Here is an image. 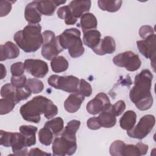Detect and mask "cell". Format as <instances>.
I'll return each instance as SVG.
<instances>
[{"instance_id": "cell-1", "label": "cell", "mask_w": 156, "mask_h": 156, "mask_svg": "<svg viewBox=\"0 0 156 156\" xmlns=\"http://www.w3.org/2000/svg\"><path fill=\"white\" fill-rule=\"evenodd\" d=\"M153 76L149 69H143L135 77L134 86L130 90V101L142 111L149 109L153 104L151 92Z\"/></svg>"}, {"instance_id": "cell-2", "label": "cell", "mask_w": 156, "mask_h": 156, "mask_svg": "<svg viewBox=\"0 0 156 156\" xmlns=\"http://www.w3.org/2000/svg\"><path fill=\"white\" fill-rule=\"evenodd\" d=\"M20 112L24 120L38 123L41 115L44 114L46 118L51 119L57 115L58 108L51 100L43 96H37L23 104Z\"/></svg>"}, {"instance_id": "cell-3", "label": "cell", "mask_w": 156, "mask_h": 156, "mask_svg": "<svg viewBox=\"0 0 156 156\" xmlns=\"http://www.w3.org/2000/svg\"><path fill=\"white\" fill-rule=\"evenodd\" d=\"M40 24H28L23 30L16 32L13 40L25 52H34L42 45L43 38Z\"/></svg>"}, {"instance_id": "cell-4", "label": "cell", "mask_w": 156, "mask_h": 156, "mask_svg": "<svg viewBox=\"0 0 156 156\" xmlns=\"http://www.w3.org/2000/svg\"><path fill=\"white\" fill-rule=\"evenodd\" d=\"M58 38L62 48L63 49H68L71 57L77 58L83 54L85 49L79 29L76 28L67 29L58 35Z\"/></svg>"}, {"instance_id": "cell-5", "label": "cell", "mask_w": 156, "mask_h": 156, "mask_svg": "<svg viewBox=\"0 0 156 156\" xmlns=\"http://www.w3.org/2000/svg\"><path fill=\"white\" fill-rule=\"evenodd\" d=\"M43 44L41 48L42 56L48 60H52L60 53L63 49L62 48L58 36L51 30L43 32Z\"/></svg>"}, {"instance_id": "cell-6", "label": "cell", "mask_w": 156, "mask_h": 156, "mask_svg": "<svg viewBox=\"0 0 156 156\" xmlns=\"http://www.w3.org/2000/svg\"><path fill=\"white\" fill-rule=\"evenodd\" d=\"M80 80L74 76H60L51 75L48 79V84L52 87L71 93H78Z\"/></svg>"}, {"instance_id": "cell-7", "label": "cell", "mask_w": 156, "mask_h": 156, "mask_svg": "<svg viewBox=\"0 0 156 156\" xmlns=\"http://www.w3.org/2000/svg\"><path fill=\"white\" fill-rule=\"evenodd\" d=\"M155 117L152 115H146L141 117L138 124L128 130L127 135L133 138L141 140L146 137L155 125Z\"/></svg>"}, {"instance_id": "cell-8", "label": "cell", "mask_w": 156, "mask_h": 156, "mask_svg": "<svg viewBox=\"0 0 156 156\" xmlns=\"http://www.w3.org/2000/svg\"><path fill=\"white\" fill-rule=\"evenodd\" d=\"M113 62L115 65L125 68L129 71H136L141 65L139 56L130 51L116 55L113 57Z\"/></svg>"}, {"instance_id": "cell-9", "label": "cell", "mask_w": 156, "mask_h": 156, "mask_svg": "<svg viewBox=\"0 0 156 156\" xmlns=\"http://www.w3.org/2000/svg\"><path fill=\"white\" fill-rule=\"evenodd\" d=\"M52 149L54 155H71L76 151L77 142L75 140L63 136L56 137L53 141Z\"/></svg>"}, {"instance_id": "cell-10", "label": "cell", "mask_w": 156, "mask_h": 156, "mask_svg": "<svg viewBox=\"0 0 156 156\" xmlns=\"http://www.w3.org/2000/svg\"><path fill=\"white\" fill-rule=\"evenodd\" d=\"M24 66L27 73L37 78L45 77L49 71L48 64L40 59H26Z\"/></svg>"}, {"instance_id": "cell-11", "label": "cell", "mask_w": 156, "mask_h": 156, "mask_svg": "<svg viewBox=\"0 0 156 156\" xmlns=\"http://www.w3.org/2000/svg\"><path fill=\"white\" fill-rule=\"evenodd\" d=\"M108 96L104 93H99L87 104V110L91 115H97L110 105Z\"/></svg>"}, {"instance_id": "cell-12", "label": "cell", "mask_w": 156, "mask_h": 156, "mask_svg": "<svg viewBox=\"0 0 156 156\" xmlns=\"http://www.w3.org/2000/svg\"><path fill=\"white\" fill-rule=\"evenodd\" d=\"M155 40L156 35L153 34L146 39L136 41L139 51L147 58L151 59L152 63L155 64Z\"/></svg>"}, {"instance_id": "cell-13", "label": "cell", "mask_w": 156, "mask_h": 156, "mask_svg": "<svg viewBox=\"0 0 156 156\" xmlns=\"http://www.w3.org/2000/svg\"><path fill=\"white\" fill-rule=\"evenodd\" d=\"M11 147L15 155H27V141L24 134L20 132H12Z\"/></svg>"}, {"instance_id": "cell-14", "label": "cell", "mask_w": 156, "mask_h": 156, "mask_svg": "<svg viewBox=\"0 0 156 156\" xmlns=\"http://www.w3.org/2000/svg\"><path fill=\"white\" fill-rule=\"evenodd\" d=\"M116 44L113 37L106 36L101 39L98 45L92 49L97 55H103L107 54H112L115 51Z\"/></svg>"}, {"instance_id": "cell-15", "label": "cell", "mask_w": 156, "mask_h": 156, "mask_svg": "<svg viewBox=\"0 0 156 156\" xmlns=\"http://www.w3.org/2000/svg\"><path fill=\"white\" fill-rule=\"evenodd\" d=\"M37 8L41 15L51 16L54 14L56 8L66 2L65 1H36Z\"/></svg>"}, {"instance_id": "cell-16", "label": "cell", "mask_w": 156, "mask_h": 156, "mask_svg": "<svg viewBox=\"0 0 156 156\" xmlns=\"http://www.w3.org/2000/svg\"><path fill=\"white\" fill-rule=\"evenodd\" d=\"M0 60L4 61L7 59H13L20 55L18 47L12 41H7L0 46Z\"/></svg>"}, {"instance_id": "cell-17", "label": "cell", "mask_w": 156, "mask_h": 156, "mask_svg": "<svg viewBox=\"0 0 156 156\" xmlns=\"http://www.w3.org/2000/svg\"><path fill=\"white\" fill-rule=\"evenodd\" d=\"M91 2L87 1H72L69 4V7L74 18L77 19L81 17L84 13L90 10Z\"/></svg>"}, {"instance_id": "cell-18", "label": "cell", "mask_w": 156, "mask_h": 156, "mask_svg": "<svg viewBox=\"0 0 156 156\" xmlns=\"http://www.w3.org/2000/svg\"><path fill=\"white\" fill-rule=\"evenodd\" d=\"M24 17L29 24H37L41 21V14L37 8L36 1L27 4L24 10Z\"/></svg>"}, {"instance_id": "cell-19", "label": "cell", "mask_w": 156, "mask_h": 156, "mask_svg": "<svg viewBox=\"0 0 156 156\" xmlns=\"http://www.w3.org/2000/svg\"><path fill=\"white\" fill-rule=\"evenodd\" d=\"M84 99V96L79 93L71 94L65 101V109L69 113H75L80 108Z\"/></svg>"}, {"instance_id": "cell-20", "label": "cell", "mask_w": 156, "mask_h": 156, "mask_svg": "<svg viewBox=\"0 0 156 156\" xmlns=\"http://www.w3.org/2000/svg\"><path fill=\"white\" fill-rule=\"evenodd\" d=\"M98 119L101 126L104 128H111L116 124V116L112 110V104L101 112Z\"/></svg>"}, {"instance_id": "cell-21", "label": "cell", "mask_w": 156, "mask_h": 156, "mask_svg": "<svg viewBox=\"0 0 156 156\" xmlns=\"http://www.w3.org/2000/svg\"><path fill=\"white\" fill-rule=\"evenodd\" d=\"M148 145L141 142H139L136 144H126L124 146L122 155H145L148 151Z\"/></svg>"}, {"instance_id": "cell-22", "label": "cell", "mask_w": 156, "mask_h": 156, "mask_svg": "<svg viewBox=\"0 0 156 156\" xmlns=\"http://www.w3.org/2000/svg\"><path fill=\"white\" fill-rule=\"evenodd\" d=\"M98 26V21L96 16L91 13H85L81 17L80 23L77 26L81 27L83 32L95 29Z\"/></svg>"}, {"instance_id": "cell-23", "label": "cell", "mask_w": 156, "mask_h": 156, "mask_svg": "<svg viewBox=\"0 0 156 156\" xmlns=\"http://www.w3.org/2000/svg\"><path fill=\"white\" fill-rule=\"evenodd\" d=\"M101 34L96 29L88 30L83 33V44L93 49L95 48L100 42Z\"/></svg>"}, {"instance_id": "cell-24", "label": "cell", "mask_w": 156, "mask_h": 156, "mask_svg": "<svg viewBox=\"0 0 156 156\" xmlns=\"http://www.w3.org/2000/svg\"><path fill=\"white\" fill-rule=\"evenodd\" d=\"M136 121V114L134 111L127 110L119 119L120 127L127 131L132 129Z\"/></svg>"}, {"instance_id": "cell-25", "label": "cell", "mask_w": 156, "mask_h": 156, "mask_svg": "<svg viewBox=\"0 0 156 156\" xmlns=\"http://www.w3.org/2000/svg\"><path fill=\"white\" fill-rule=\"evenodd\" d=\"M37 127L31 125H23L19 128L21 133L24 134L27 138V146L30 147L35 145L36 143V132H37Z\"/></svg>"}, {"instance_id": "cell-26", "label": "cell", "mask_w": 156, "mask_h": 156, "mask_svg": "<svg viewBox=\"0 0 156 156\" xmlns=\"http://www.w3.org/2000/svg\"><path fill=\"white\" fill-rule=\"evenodd\" d=\"M80 122L79 120L73 119L68 122L61 135L68 137L71 139L76 140V132L79 129Z\"/></svg>"}, {"instance_id": "cell-27", "label": "cell", "mask_w": 156, "mask_h": 156, "mask_svg": "<svg viewBox=\"0 0 156 156\" xmlns=\"http://www.w3.org/2000/svg\"><path fill=\"white\" fill-rule=\"evenodd\" d=\"M57 15L59 18L64 20L67 25H73L77 22V19L73 16L68 5H64L58 8Z\"/></svg>"}, {"instance_id": "cell-28", "label": "cell", "mask_w": 156, "mask_h": 156, "mask_svg": "<svg viewBox=\"0 0 156 156\" xmlns=\"http://www.w3.org/2000/svg\"><path fill=\"white\" fill-rule=\"evenodd\" d=\"M51 66L54 73H62L65 71L69 66V63L63 56H57L51 60Z\"/></svg>"}, {"instance_id": "cell-29", "label": "cell", "mask_w": 156, "mask_h": 156, "mask_svg": "<svg viewBox=\"0 0 156 156\" xmlns=\"http://www.w3.org/2000/svg\"><path fill=\"white\" fill-rule=\"evenodd\" d=\"M122 1L120 0L118 1H104L99 0L98 4L99 7L104 11H107L109 12H115L118 11L121 7Z\"/></svg>"}, {"instance_id": "cell-30", "label": "cell", "mask_w": 156, "mask_h": 156, "mask_svg": "<svg viewBox=\"0 0 156 156\" xmlns=\"http://www.w3.org/2000/svg\"><path fill=\"white\" fill-rule=\"evenodd\" d=\"M15 97L14 96H8L0 99V114L3 115L10 112L15 105Z\"/></svg>"}, {"instance_id": "cell-31", "label": "cell", "mask_w": 156, "mask_h": 156, "mask_svg": "<svg viewBox=\"0 0 156 156\" xmlns=\"http://www.w3.org/2000/svg\"><path fill=\"white\" fill-rule=\"evenodd\" d=\"M44 126L50 129L54 135H58L61 132H62L63 129L64 122L62 118L56 117L50 121H47Z\"/></svg>"}, {"instance_id": "cell-32", "label": "cell", "mask_w": 156, "mask_h": 156, "mask_svg": "<svg viewBox=\"0 0 156 156\" xmlns=\"http://www.w3.org/2000/svg\"><path fill=\"white\" fill-rule=\"evenodd\" d=\"M54 133L47 127L44 126L38 132V139L40 142L44 146H49L53 140Z\"/></svg>"}, {"instance_id": "cell-33", "label": "cell", "mask_w": 156, "mask_h": 156, "mask_svg": "<svg viewBox=\"0 0 156 156\" xmlns=\"http://www.w3.org/2000/svg\"><path fill=\"white\" fill-rule=\"evenodd\" d=\"M26 85L30 89L32 93L34 94L41 93L44 88L43 83L40 80L36 78L27 79Z\"/></svg>"}, {"instance_id": "cell-34", "label": "cell", "mask_w": 156, "mask_h": 156, "mask_svg": "<svg viewBox=\"0 0 156 156\" xmlns=\"http://www.w3.org/2000/svg\"><path fill=\"white\" fill-rule=\"evenodd\" d=\"M32 94L30 89L26 85L21 88H16L15 91V102L16 104L20 101L27 99Z\"/></svg>"}, {"instance_id": "cell-35", "label": "cell", "mask_w": 156, "mask_h": 156, "mask_svg": "<svg viewBox=\"0 0 156 156\" xmlns=\"http://www.w3.org/2000/svg\"><path fill=\"white\" fill-rule=\"evenodd\" d=\"M125 143L121 140H115L110 145L109 148L110 154L112 156H121L122 151Z\"/></svg>"}, {"instance_id": "cell-36", "label": "cell", "mask_w": 156, "mask_h": 156, "mask_svg": "<svg viewBox=\"0 0 156 156\" xmlns=\"http://www.w3.org/2000/svg\"><path fill=\"white\" fill-rule=\"evenodd\" d=\"M78 93L84 97H89L92 93V87L88 82L82 79L79 81Z\"/></svg>"}, {"instance_id": "cell-37", "label": "cell", "mask_w": 156, "mask_h": 156, "mask_svg": "<svg viewBox=\"0 0 156 156\" xmlns=\"http://www.w3.org/2000/svg\"><path fill=\"white\" fill-rule=\"evenodd\" d=\"M0 144L4 147H11V140L12 132L4 131L2 130H0Z\"/></svg>"}, {"instance_id": "cell-38", "label": "cell", "mask_w": 156, "mask_h": 156, "mask_svg": "<svg viewBox=\"0 0 156 156\" xmlns=\"http://www.w3.org/2000/svg\"><path fill=\"white\" fill-rule=\"evenodd\" d=\"M15 1H0V16L3 17L7 15L12 9V4Z\"/></svg>"}, {"instance_id": "cell-39", "label": "cell", "mask_w": 156, "mask_h": 156, "mask_svg": "<svg viewBox=\"0 0 156 156\" xmlns=\"http://www.w3.org/2000/svg\"><path fill=\"white\" fill-rule=\"evenodd\" d=\"M15 91L16 88L11 83H6L1 89V96L3 98L10 96H14L15 97Z\"/></svg>"}, {"instance_id": "cell-40", "label": "cell", "mask_w": 156, "mask_h": 156, "mask_svg": "<svg viewBox=\"0 0 156 156\" xmlns=\"http://www.w3.org/2000/svg\"><path fill=\"white\" fill-rule=\"evenodd\" d=\"M24 69V63L21 62L12 64L10 67V71L13 76H20L23 75Z\"/></svg>"}, {"instance_id": "cell-41", "label": "cell", "mask_w": 156, "mask_h": 156, "mask_svg": "<svg viewBox=\"0 0 156 156\" xmlns=\"http://www.w3.org/2000/svg\"><path fill=\"white\" fill-rule=\"evenodd\" d=\"M26 77L24 75L20 76H12L10 79L11 84L15 88H21L26 84Z\"/></svg>"}, {"instance_id": "cell-42", "label": "cell", "mask_w": 156, "mask_h": 156, "mask_svg": "<svg viewBox=\"0 0 156 156\" xmlns=\"http://www.w3.org/2000/svg\"><path fill=\"white\" fill-rule=\"evenodd\" d=\"M126 104L124 101L119 100L115 104L112 105V110L116 116L121 115L126 109Z\"/></svg>"}, {"instance_id": "cell-43", "label": "cell", "mask_w": 156, "mask_h": 156, "mask_svg": "<svg viewBox=\"0 0 156 156\" xmlns=\"http://www.w3.org/2000/svg\"><path fill=\"white\" fill-rule=\"evenodd\" d=\"M153 34H154V29L149 25L143 26L139 30V35L143 40L147 38Z\"/></svg>"}, {"instance_id": "cell-44", "label": "cell", "mask_w": 156, "mask_h": 156, "mask_svg": "<svg viewBox=\"0 0 156 156\" xmlns=\"http://www.w3.org/2000/svg\"><path fill=\"white\" fill-rule=\"evenodd\" d=\"M87 127L91 130H98L99 129L101 126L98 119V117H92L87 120Z\"/></svg>"}, {"instance_id": "cell-45", "label": "cell", "mask_w": 156, "mask_h": 156, "mask_svg": "<svg viewBox=\"0 0 156 156\" xmlns=\"http://www.w3.org/2000/svg\"><path fill=\"white\" fill-rule=\"evenodd\" d=\"M49 153L45 152L38 148H32L30 150L27 155H51Z\"/></svg>"}, {"instance_id": "cell-46", "label": "cell", "mask_w": 156, "mask_h": 156, "mask_svg": "<svg viewBox=\"0 0 156 156\" xmlns=\"http://www.w3.org/2000/svg\"><path fill=\"white\" fill-rule=\"evenodd\" d=\"M1 79H3L6 76V69L4 65L2 63H1Z\"/></svg>"}]
</instances>
